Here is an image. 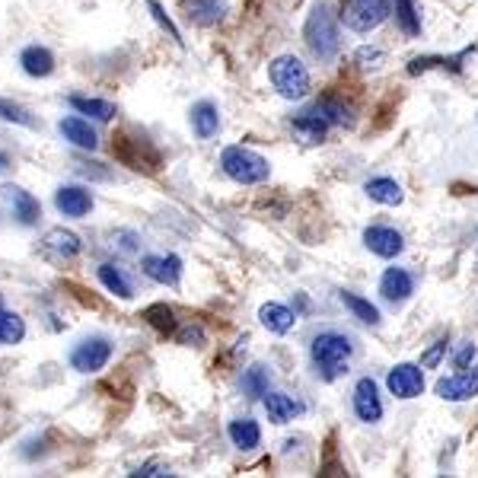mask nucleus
Instances as JSON below:
<instances>
[{"mask_svg":"<svg viewBox=\"0 0 478 478\" xmlns=\"http://www.w3.org/2000/svg\"><path fill=\"white\" fill-rule=\"evenodd\" d=\"M379 294H383V300L399 307L415 294V275L409 268H386L383 277H379Z\"/></svg>","mask_w":478,"mask_h":478,"instance_id":"14","label":"nucleus"},{"mask_svg":"<svg viewBox=\"0 0 478 478\" xmlns=\"http://www.w3.org/2000/svg\"><path fill=\"white\" fill-rule=\"evenodd\" d=\"M192 128L202 140H211L217 131H221V112H217L214 102L202 99L192 106Z\"/></svg>","mask_w":478,"mask_h":478,"instance_id":"20","label":"nucleus"},{"mask_svg":"<svg viewBox=\"0 0 478 478\" xmlns=\"http://www.w3.org/2000/svg\"><path fill=\"white\" fill-rule=\"evenodd\" d=\"M437 396L443 402H466V399L478 396V367H466L453 377H441L437 379Z\"/></svg>","mask_w":478,"mask_h":478,"instance_id":"11","label":"nucleus"},{"mask_svg":"<svg viewBox=\"0 0 478 478\" xmlns=\"http://www.w3.org/2000/svg\"><path fill=\"white\" fill-rule=\"evenodd\" d=\"M0 313H4V294H0Z\"/></svg>","mask_w":478,"mask_h":478,"instance_id":"43","label":"nucleus"},{"mask_svg":"<svg viewBox=\"0 0 478 478\" xmlns=\"http://www.w3.org/2000/svg\"><path fill=\"white\" fill-rule=\"evenodd\" d=\"M221 170L239 185H258L271 176L268 160L262 153L249 151V147H227L221 153Z\"/></svg>","mask_w":478,"mask_h":478,"instance_id":"3","label":"nucleus"},{"mask_svg":"<svg viewBox=\"0 0 478 478\" xmlns=\"http://www.w3.org/2000/svg\"><path fill=\"white\" fill-rule=\"evenodd\" d=\"M144 319L157 328L160 335H172L176 332V313H172L166 303H157V307H147L144 309Z\"/></svg>","mask_w":478,"mask_h":478,"instance_id":"33","label":"nucleus"},{"mask_svg":"<svg viewBox=\"0 0 478 478\" xmlns=\"http://www.w3.org/2000/svg\"><path fill=\"white\" fill-rule=\"evenodd\" d=\"M351 405H354V415L360 418L364 424H377L383 418V399H379V386L377 379L364 377L354 383L351 392Z\"/></svg>","mask_w":478,"mask_h":478,"instance_id":"8","label":"nucleus"},{"mask_svg":"<svg viewBox=\"0 0 478 478\" xmlns=\"http://www.w3.org/2000/svg\"><path fill=\"white\" fill-rule=\"evenodd\" d=\"M341 19L351 32L367 36V32L379 29L390 19V0H345Z\"/></svg>","mask_w":478,"mask_h":478,"instance_id":"5","label":"nucleus"},{"mask_svg":"<svg viewBox=\"0 0 478 478\" xmlns=\"http://www.w3.org/2000/svg\"><path fill=\"white\" fill-rule=\"evenodd\" d=\"M4 170H10V157H6V153L0 151V172H4Z\"/></svg>","mask_w":478,"mask_h":478,"instance_id":"42","label":"nucleus"},{"mask_svg":"<svg viewBox=\"0 0 478 478\" xmlns=\"http://www.w3.org/2000/svg\"><path fill=\"white\" fill-rule=\"evenodd\" d=\"M140 271H144L151 281L166 284V287H176L179 277H182V258L179 255H147L140 262Z\"/></svg>","mask_w":478,"mask_h":478,"instance_id":"15","label":"nucleus"},{"mask_svg":"<svg viewBox=\"0 0 478 478\" xmlns=\"http://www.w3.org/2000/svg\"><path fill=\"white\" fill-rule=\"evenodd\" d=\"M147 6H151L153 19H157V23H160V26H163V29H166V32H170V38H176V42H179V45H182V36H179V29H176V26H172V19H170V16H166V10H163V6H160V4H157V0H147Z\"/></svg>","mask_w":478,"mask_h":478,"instance_id":"36","label":"nucleus"},{"mask_svg":"<svg viewBox=\"0 0 478 478\" xmlns=\"http://www.w3.org/2000/svg\"><path fill=\"white\" fill-rule=\"evenodd\" d=\"M268 77L284 99H303L309 93V70L296 55H281L268 64Z\"/></svg>","mask_w":478,"mask_h":478,"instance_id":"4","label":"nucleus"},{"mask_svg":"<svg viewBox=\"0 0 478 478\" xmlns=\"http://www.w3.org/2000/svg\"><path fill=\"white\" fill-rule=\"evenodd\" d=\"M80 249H83L80 236L70 234V230H64V227L48 230L42 239V252L48 258H55V262H74V258L80 255Z\"/></svg>","mask_w":478,"mask_h":478,"instance_id":"13","label":"nucleus"},{"mask_svg":"<svg viewBox=\"0 0 478 478\" xmlns=\"http://www.w3.org/2000/svg\"><path fill=\"white\" fill-rule=\"evenodd\" d=\"M4 202L10 204V214L19 227H36L42 217V204L32 192L19 189V185H4Z\"/></svg>","mask_w":478,"mask_h":478,"instance_id":"10","label":"nucleus"},{"mask_svg":"<svg viewBox=\"0 0 478 478\" xmlns=\"http://www.w3.org/2000/svg\"><path fill=\"white\" fill-rule=\"evenodd\" d=\"M303 38H307V48L313 51V57H319L322 64L335 61V55L341 48V32L328 4H316L309 10L307 23H303Z\"/></svg>","mask_w":478,"mask_h":478,"instance_id":"2","label":"nucleus"},{"mask_svg":"<svg viewBox=\"0 0 478 478\" xmlns=\"http://www.w3.org/2000/svg\"><path fill=\"white\" fill-rule=\"evenodd\" d=\"M443 354H447V338H441V341H434V345H431V351L421 358V367H428V370H434V367L443 360Z\"/></svg>","mask_w":478,"mask_h":478,"instance_id":"38","label":"nucleus"},{"mask_svg":"<svg viewBox=\"0 0 478 478\" xmlns=\"http://www.w3.org/2000/svg\"><path fill=\"white\" fill-rule=\"evenodd\" d=\"M185 4V16L195 26H217L227 16V0H182Z\"/></svg>","mask_w":478,"mask_h":478,"instance_id":"18","label":"nucleus"},{"mask_svg":"<svg viewBox=\"0 0 478 478\" xmlns=\"http://www.w3.org/2000/svg\"><path fill=\"white\" fill-rule=\"evenodd\" d=\"M386 386L396 399L409 402V399H418L424 392V370L418 364H396L390 373H386Z\"/></svg>","mask_w":478,"mask_h":478,"instance_id":"9","label":"nucleus"},{"mask_svg":"<svg viewBox=\"0 0 478 478\" xmlns=\"http://www.w3.org/2000/svg\"><path fill=\"white\" fill-rule=\"evenodd\" d=\"M258 322H262L271 335H287L296 322V313L284 307V303H265V307L258 309Z\"/></svg>","mask_w":478,"mask_h":478,"instance_id":"21","label":"nucleus"},{"mask_svg":"<svg viewBox=\"0 0 478 478\" xmlns=\"http://www.w3.org/2000/svg\"><path fill=\"white\" fill-rule=\"evenodd\" d=\"M112 153L121 160V163L131 166V170H138V172H157L160 170V153L147 138L119 134L115 144H112Z\"/></svg>","mask_w":478,"mask_h":478,"instance_id":"6","label":"nucleus"},{"mask_svg":"<svg viewBox=\"0 0 478 478\" xmlns=\"http://www.w3.org/2000/svg\"><path fill=\"white\" fill-rule=\"evenodd\" d=\"M364 192H367V198L370 202H377V204H386V208H392V204H402V185L396 182V179H390V176H377V179H370V182H364Z\"/></svg>","mask_w":478,"mask_h":478,"instance_id":"24","label":"nucleus"},{"mask_svg":"<svg viewBox=\"0 0 478 478\" xmlns=\"http://www.w3.org/2000/svg\"><path fill=\"white\" fill-rule=\"evenodd\" d=\"M131 475H140V478H153V475H170V469H166V466H157V462H147V466L134 469Z\"/></svg>","mask_w":478,"mask_h":478,"instance_id":"41","label":"nucleus"},{"mask_svg":"<svg viewBox=\"0 0 478 478\" xmlns=\"http://www.w3.org/2000/svg\"><path fill=\"white\" fill-rule=\"evenodd\" d=\"M55 208L64 217H70V221H80V217H87L93 211V195L83 185H61L55 192Z\"/></svg>","mask_w":478,"mask_h":478,"instance_id":"12","label":"nucleus"},{"mask_svg":"<svg viewBox=\"0 0 478 478\" xmlns=\"http://www.w3.org/2000/svg\"><path fill=\"white\" fill-rule=\"evenodd\" d=\"M364 245L379 258H396L405 249V239L392 227H367L364 230Z\"/></svg>","mask_w":478,"mask_h":478,"instance_id":"16","label":"nucleus"},{"mask_svg":"<svg viewBox=\"0 0 478 478\" xmlns=\"http://www.w3.org/2000/svg\"><path fill=\"white\" fill-rule=\"evenodd\" d=\"M354 354V338L345 332H319L309 345V360H313V370L322 383H332V379L345 377L348 373V360Z\"/></svg>","mask_w":478,"mask_h":478,"instance_id":"1","label":"nucleus"},{"mask_svg":"<svg viewBox=\"0 0 478 478\" xmlns=\"http://www.w3.org/2000/svg\"><path fill=\"white\" fill-rule=\"evenodd\" d=\"M0 119L13 121V125H23V128H36V119H32L23 106H16V102H10V99H0Z\"/></svg>","mask_w":478,"mask_h":478,"instance_id":"34","label":"nucleus"},{"mask_svg":"<svg viewBox=\"0 0 478 478\" xmlns=\"http://www.w3.org/2000/svg\"><path fill=\"white\" fill-rule=\"evenodd\" d=\"M227 437L236 450L249 453V450H255L258 443H262V428H258V421H252V418H236V421L227 424Z\"/></svg>","mask_w":478,"mask_h":478,"instance_id":"23","label":"nucleus"},{"mask_svg":"<svg viewBox=\"0 0 478 478\" xmlns=\"http://www.w3.org/2000/svg\"><path fill=\"white\" fill-rule=\"evenodd\" d=\"M26 338V322L16 313H0V345H19Z\"/></svg>","mask_w":478,"mask_h":478,"instance_id":"32","label":"nucleus"},{"mask_svg":"<svg viewBox=\"0 0 478 478\" xmlns=\"http://www.w3.org/2000/svg\"><path fill=\"white\" fill-rule=\"evenodd\" d=\"M102 163H87V160H77L74 163V170L80 172V176H89V179H102V182H106V179H112L109 176L106 170H99Z\"/></svg>","mask_w":478,"mask_h":478,"instance_id":"40","label":"nucleus"},{"mask_svg":"<svg viewBox=\"0 0 478 478\" xmlns=\"http://www.w3.org/2000/svg\"><path fill=\"white\" fill-rule=\"evenodd\" d=\"M265 411H268L271 424H287L300 415L303 405L294 402L290 396H284V392H268V396H265Z\"/></svg>","mask_w":478,"mask_h":478,"instance_id":"25","label":"nucleus"},{"mask_svg":"<svg viewBox=\"0 0 478 478\" xmlns=\"http://www.w3.org/2000/svg\"><path fill=\"white\" fill-rule=\"evenodd\" d=\"M475 354H478L475 341H469V338L460 341V348L453 351V367H456V370H466V367H473Z\"/></svg>","mask_w":478,"mask_h":478,"instance_id":"35","label":"nucleus"},{"mask_svg":"<svg viewBox=\"0 0 478 478\" xmlns=\"http://www.w3.org/2000/svg\"><path fill=\"white\" fill-rule=\"evenodd\" d=\"M70 109H77L80 115H89L96 121H112L119 115L115 102L109 99H96V96H70Z\"/></svg>","mask_w":478,"mask_h":478,"instance_id":"26","label":"nucleus"},{"mask_svg":"<svg viewBox=\"0 0 478 478\" xmlns=\"http://www.w3.org/2000/svg\"><path fill=\"white\" fill-rule=\"evenodd\" d=\"M392 4H396V19L405 36H421V13H418L415 0H392Z\"/></svg>","mask_w":478,"mask_h":478,"instance_id":"31","label":"nucleus"},{"mask_svg":"<svg viewBox=\"0 0 478 478\" xmlns=\"http://www.w3.org/2000/svg\"><path fill=\"white\" fill-rule=\"evenodd\" d=\"M99 281H102V287L109 290V294H115L119 300H131L134 296V290H131V281L125 277V271L121 268H115L112 262H106V265H99Z\"/></svg>","mask_w":478,"mask_h":478,"instance_id":"27","label":"nucleus"},{"mask_svg":"<svg viewBox=\"0 0 478 478\" xmlns=\"http://www.w3.org/2000/svg\"><path fill=\"white\" fill-rule=\"evenodd\" d=\"M313 109L328 121V125H345V128L354 125V112L348 106H341L338 99H319Z\"/></svg>","mask_w":478,"mask_h":478,"instance_id":"30","label":"nucleus"},{"mask_svg":"<svg viewBox=\"0 0 478 478\" xmlns=\"http://www.w3.org/2000/svg\"><path fill=\"white\" fill-rule=\"evenodd\" d=\"M176 338H179V345H185V348H202L204 345V328L202 326H185Z\"/></svg>","mask_w":478,"mask_h":478,"instance_id":"37","label":"nucleus"},{"mask_svg":"<svg viewBox=\"0 0 478 478\" xmlns=\"http://www.w3.org/2000/svg\"><path fill=\"white\" fill-rule=\"evenodd\" d=\"M354 57H358L360 68H379V61H383V51L364 45V48H358V55H354Z\"/></svg>","mask_w":478,"mask_h":478,"instance_id":"39","label":"nucleus"},{"mask_svg":"<svg viewBox=\"0 0 478 478\" xmlns=\"http://www.w3.org/2000/svg\"><path fill=\"white\" fill-rule=\"evenodd\" d=\"M239 386H243L245 399H265L268 396V370H265L262 364L249 367V370L243 373V379H239Z\"/></svg>","mask_w":478,"mask_h":478,"instance_id":"29","label":"nucleus"},{"mask_svg":"<svg viewBox=\"0 0 478 478\" xmlns=\"http://www.w3.org/2000/svg\"><path fill=\"white\" fill-rule=\"evenodd\" d=\"M57 131L64 134V140H70L74 147H83V151H96V147H99V138H96L93 125L83 121L80 115H68V119H61Z\"/></svg>","mask_w":478,"mask_h":478,"instance_id":"19","label":"nucleus"},{"mask_svg":"<svg viewBox=\"0 0 478 478\" xmlns=\"http://www.w3.org/2000/svg\"><path fill=\"white\" fill-rule=\"evenodd\" d=\"M341 303H345L348 309L354 313V319H360L364 326L377 328L379 322H383V316H379V309L373 307L370 300H364L360 294H351V290H341Z\"/></svg>","mask_w":478,"mask_h":478,"instance_id":"28","label":"nucleus"},{"mask_svg":"<svg viewBox=\"0 0 478 478\" xmlns=\"http://www.w3.org/2000/svg\"><path fill=\"white\" fill-rule=\"evenodd\" d=\"M112 341L109 338H83L80 345L70 351V367H74L77 373H99L102 367L112 360Z\"/></svg>","mask_w":478,"mask_h":478,"instance_id":"7","label":"nucleus"},{"mask_svg":"<svg viewBox=\"0 0 478 478\" xmlns=\"http://www.w3.org/2000/svg\"><path fill=\"white\" fill-rule=\"evenodd\" d=\"M290 131H294L303 144H322L328 134V121L322 119L316 109H309V112H300L290 119Z\"/></svg>","mask_w":478,"mask_h":478,"instance_id":"17","label":"nucleus"},{"mask_svg":"<svg viewBox=\"0 0 478 478\" xmlns=\"http://www.w3.org/2000/svg\"><path fill=\"white\" fill-rule=\"evenodd\" d=\"M19 64H23V70L29 77H51L55 74V55H51L45 45H29V48H23V55H19Z\"/></svg>","mask_w":478,"mask_h":478,"instance_id":"22","label":"nucleus"}]
</instances>
